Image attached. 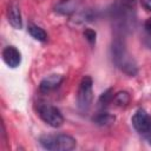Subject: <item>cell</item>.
<instances>
[{"instance_id": "6da1fadb", "label": "cell", "mask_w": 151, "mask_h": 151, "mask_svg": "<svg viewBox=\"0 0 151 151\" xmlns=\"http://www.w3.org/2000/svg\"><path fill=\"white\" fill-rule=\"evenodd\" d=\"M114 27L125 33L136 25V0H116L111 9Z\"/></svg>"}, {"instance_id": "7a4b0ae2", "label": "cell", "mask_w": 151, "mask_h": 151, "mask_svg": "<svg viewBox=\"0 0 151 151\" xmlns=\"http://www.w3.org/2000/svg\"><path fill=\"white\" fill-rule=\"evenodd\" d=\"M111 55L114 65L127 76H136L138 72V66L133 57L129 53L124 40L122 37H116L111 45Z\"/></svg>"}, {"instance_id": "3957f363", "label": "cell", "mask_w": 151, "mask_h": 151, "mask_svg": "<svg viewBox=\"0 0 151 151\" xmlns=\"http://www.w3.org/2000/svg\"><path fill=\"white\" fill-rule=\"evenodd\" d=\"M39 142L44 149L51 150V151H70V150H73L77 144L76 139L72 136L65 134V133L45 134L40 137Z\"/></svg>"}, {"instance_id": "277c9868", "label": "cell", "mask_w": 151, "mask_h": 151, "mask_svg": "<svg viewBox=\"0 0 151 151\" xmlns=\"http://www.w3.org/2000/svg\"><path fill=\"white\" fill-rule=\"evenodd\" d=\"M92 86H93V81L90 76H85L79 83V87L77 92V105L81 112L88 111L92 105V100H93Z\"/></svg>"}, {"instance_id": "5b68a950", "label": "cell", "mask_w": 151, "mask_h": 151, "mask_svg": "<svg viewBox=\"0 0 151 151\" xmlns=\"http://www.w3.org/2000/svg\"><path fill=\"white\" fill-rule=\"evenodd\" d=\"M38 114L46 124H48L52 127H59L64 124V116L61 114L59 109L51 104H39Z\"/></svg>"}, {"instance_id": "8992f818", "label": "cell", "mask_w": 151, "mask_h": 151, "mask_svg": "<svg viewBox=\"0 0 151 151\" xmlns=\"http://www.w3.org/2000/svg\"><path fill=\"white\" fill-rule=\"evenodd\" d=\"M131 122H132V125H133L134 130L138 133L143 134L147 130V127L150 126V124H151V117L144 110H138L132 116Z\"/></svg>"}, {"instance_id": "52a82bcc", "label": "cell", "mask_w": 151, "mask_h": 151, "mask_svg": "<svg viewBox=\"0 0 151 151\" xmlns=\"http://www.w3.org/2000/svg\"><path fill=\"white\" fill-rule=\"evenodd\" d=\"M2 60L8 67L15 68L21 63V53L14 46H6L2 50Z\"/></svg>"}, {"instance_id": "ba28073f", "label": "cell", "mask_w": 151, "mask_h": 151, "mask_svg": "<svg viewBox=\"0 0 151 151\" xmlns=\"http://www.w3.org/2000/svg\"><path fill=\"white\" fill-rule=\"evenodd\" d=\"M7 20L8 24L15 29H20L22 27L20 7L15 1H11L7 6Z\"/></svg>"}, {"instance_id": "9c48e42d", "label": "cell", "mask_w": 151, "mask_h": 151, "mask_svg": "<svg viewBox=\"0 0 151 151\" xmlns=\"http://www.w3.org/2000/svg\"><path fill=\"white\" fill-rule=\"evenodd\" d=\"M64 77L61 74H50L46 78H44L39 84V91L41 93H48L54 91L60 86L63 83Z\"/></svg>"}, {"instance_id": "30bf717a", "label": "cell", "mask_w": 151, "mask_h": 151, "mask_svg": "<svg viewBox=\"0 0 151 151\" xmlns=\"http://www.w3.org/2000/svg\"><path fill=\"white\" fill-rule=\"evenodd\" d=\"M80 4V0H60L55 7V12L60 14H71L73 13Z\"/></svg>"}, {"instance_id": "8fae6325", "label": "cell", "mask_w": 151, "mask_h": 151, "mask_svg": "<svg viewBox=\"0 0 151 151\" xmlns=\"http://www.w3.org/2000/svg\"><path fill=\"white\" fill-rule=\"evenodd\" d=\"M28 33L31 34L32 38H34L35 40L38 41H41V42H45L47 40V33L39 26L37 25H29L28 28H27Z\"/></svg>"}, {"instance_id": "7c38bea8", "label": "cell", "mask_w": 151, "mask_h": 151, "mask_svg": "<svg viewBox=\"0 0 151 151\" xmlns=\"http://www.w3.org/2000/svg\"><path fill=\"white\" fill-rule=\"evenodd\" d=\"M114 116H112L111 113L109 112H99L98 114H96V117H93V122L97 124V125H100V126H106V125H110L114 122Z\"/></svg>"}, {"instance_id": "4fadbf2b", "label": "cell", "mask_w": 151, "mask_h": 151, "mask_svg": "<svg viewBox=\"0 0 151 151\" xmlns=\"http://www.w3.org/2000/svg\"><path fill=\"white\" fill-rule=\"evenodd\" d=\"M130 99L131 97L126 91H120L113 96V100L118 106H126L130 103Z\"/></svg>"}, {"instance_id": "5bb4252c", "label": "cell", "mask_w": 151, "mask_h": 151, "mask_svg": "<svg viewBox=\"0 0 151 151\" xmlns=\"http://www.w3.org/2000/svg\"><path fill=\"white\" fill-rule=\"evenodd\" d=\"M111 100H113L112 90H107V91H105V92L100 96V98H99V104H100L101 106H106L107 104H110Z\"/></svg>"}, {"instance_id": "9a60e30c", "label": "cell", "mask_w": 151, "mask_h": 151, "mask_svg": "<svg viewBox=\"0 0 151 151\" xmlns=\"http://www.w3.org/2000/svg\"><path fill=\"white\" fill-rule=\"evenodd\" d=\"M84 37L86 38L87 41H90L91 44H93V42H96L97 33H96V31H93V29H91V28H86V29L84 31Z\"/></svg>"}, {"instance_id": "2e32d148", "label": "cell", "mask_w": 151, "mask_h": 151, "mask_svg": "<svg viewBox=\"0 0 151 151\" xmlns=\"http://www.w3.org/2000/svg\"><path fill=\"white\" fill-rule=\"evenodd\" d=\"M142 136H143V137L146 139V142H147V143L151 145V124H150V126L147 127V130H146V131H145V132H144Z\"/></svg>"}, {"instance_id": "e0dca14e", "label": "cell", "mask_w": 151, "mask_h": 151, "mask_svg": "<svg viewBox=\"0 0 151 151\" xmlns=\"http://www.w3.org/2000/svg\"><path fill=\"white\" fill-rule=\"evenodd\" d=\"M140 2H142V6L146 11H150L151 12V0H140Z\"/></svg>"}, {"instance_id": "ac0fdd59", "label": "cell", "mask_w": 151, "mask_h": 151, "mask_svg": "<svg viewBox=\"0 0 151 151\" xmlns=\"http://www.w3.org/2000/svg\"><path fill=\"white\" fill-rule=\"evenodd\" d=\"M144 27H145V31H146L149 34H151V18H150V19H147V20L145 21Z\"/></svg>"}, {"instance_id": "d6986e66", "label": "cell", "mask_w": 151, "mask_h": 151, "mask_svg": "<svg viewBox=\"0 0 151 151\" xmlns=\"http://www.w3.org/2000/svg\"><path fill=\"white\" fill-rule=\"evenodd\" d=\"M145 44L147 45V47H149V48H151V34H150V35L146 38V40H145Z\"/></svg>"}]
</instances>
